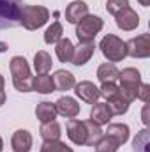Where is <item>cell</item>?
<instances>
[{
    "mask_svg": "<svg viewBox=\"0 0 150 152\" xmlns=\"http://www.w3.org/2000/svg\"><path fill=\"white\" fill-rule=\"evenodd\" d=\"M11 75H12V85L20 92H32V80L34 76L30 73V66L25 57H12L11 58Z\"/></svg>",
    "mask_w": 150,
    "mask_h": 152,
    "instance_id": "cell-1",
    "label": "cell"
},
{
    "mask_svg": "<svg viewBox=\"0 0 150 152\" xmlns=\"http://www.w3.org/2000/svg\"><path fill=\"white\" fill-rule=\"evenodd\" d=\"M118 80H120V85H118L120 96L127 103H133L136 99V94H138L140 85L143 83L140 71L136 67H125V69H122L118 73Z\"/></svg>",
    "mask_w": 150,
    "mask_h": 152,
    "instance_id": "cell-2",
    "label": "cell"
},
{
    "mask_svg": "<svg viewBox=\"0 0 150 152\" xmlns=\"http://www.w3.org/2000/svg\"><path fill=\"white\" fill-rule=\"evenodd\" d=\"M23 5L21 0H0V30L21 25Z\"/></svg>",
    "mask_w": 150,
    "mask_h": 152,
    "instance_id": "cell-3",
    "label": "cell"
},
{
    "mask_svg": "<svg viewBox=\"0 0 150 152\" xmlns=\"http://www.w3.org/2000/svg\"><path fill=\"white\" fill-rule=\"evenodd\" d=\"M99 48L103 51V55L108 58V62H122L125 57H127V50H125V41L115 36V34H108L101 39L99 42Z\"/></svg>",
    "mask_w": 150,
    "mask_h": 152,
    "instance_id": "cell-4",
    "label": "cell"
},
{
    "mask_svg": "<svg viewBox=\"0 0 150 152\" xmlns=\"http://www.w3.org/2000/svg\"><path fill=\"white\" fill-rule=\"evenodd\" d=\"M50 20V11L44 5H23L21 25L27 30H37Z\"/></svg>",
    "mask_w": 150,
    "mask_h": 152,
    "instance_id": "cell-5",
    "label": "cell"
},
{
    "mask_svg": "<svg viewBox=\"0 0 150 152\" xmlns=\"http://www.w3.org/2000/svg\"><path fill=\"white\" fill-rule=\"evenodd\" d=\"M103 27H104V21L99 16L87 14L83 20L76 23V37L78 41H94L95 36L103 30Z\"/></svg>",
    "mask_w": 150,
    "mask_h": 152,
    "instance_id": "cell-6",
    "label": "cell"
},
{
    "mask_svg": "<svg viewBox=\"0 0 150 152\" xmlns=\"http://www.w3.org/2000/svg\"><path fill=\"white\" fill-rule=\"evenodd\" d=\"M127 55L133 58H147L150 57V34H141L125 42Z\"/></svg>",
    "mask_w": 150,
    "mask_h": 152,
    "instance_id": "cell-7",
    "label": "cell"
},
{
    "mask_svg": "<svg viewBox=\"0 0 150 152\" xmlns=\"http://www.w3.org/2000/svg\"><path fill=\"white\" fill-rule=\"evenodd\" d=\"M115 21H117V27H118V28H122V30H125V32H131V30H134V28L140 25V16H138V12L129 5V7H125V9H122L120 12L115 14Z\"/></svg>",
    "mask_w": 150,
    "mask_h": 152,
    "instance_id": "cell-8",
    "label": "cell"
},
{
    "mask_svg": "<svg viewBox=\"0 0 150 152\" xmlns=\"http://www.w3.org/2000/svg\"><path fill=\"white\" fill-rule=\"evenodd\" d=\"M67 138L76 143V145H87V127H85V120H78V118H69L67 126Z\"/></svg>",
    "mask_w": 150,
    "mask_h": 152,
    "instance_id": "cell-9",
    "label": "cell"
},
{
    "mask_svg": "<svg viewBox=\"0 0 150 152\" xmlns=\"http://www.w3.org/2000/svg\"><path fill=\"white\" fill-rule=\"evenodd\" d=\"M94 51H95V42L94 41H79L78 46H74V55H73L71 64H74L78 67L85 66L92 58Z\"/></svg>",
    "mask_w": 150,
    "mask_h": 152,
    "instance_id": "cell-10",
    "label": "cell"
},
{
    "mask_svg": "<svg viewBox=\"0 0 150 152\" xmlns=\"http://www.w3.org/2000/svg\"><path fill=\"white\" fill-rule=\"evenodd\" d=\"M74 94L85 103L88 104H94L99 101L101 94H99V88L92 83V81H79L74 85Z\"/></svg>",
    "mask_w": 150,
    "mask_h": 152,
    "instance_id": "cell-11",
    "label": "cell"
},
{
    "mask_svg": "<svg viewBox=\"0 0 150 152\" xmlns=\"http://www.w3.org/2000/svg\"><path fill=\"white\" fill-rule=\"evenodd\" d=\"M55 108H57V113L66 117V118H74V117H78L79 115V110H81L79 103L76 101L74 97H69V96L60 97L55 103Z\"/></svg>",
    "mask_w": 150,
    "mask_h": 152,
    "instance_id": "cell-12",
    "label": "cell"
},
{
    "mask_svg": "<svg viewBox=\"0 0 150 152\" xmlns=\"http://www.w3.org/2000/svg\"><path fill=\"white\" fill-rule=\"evenodd\" d=\"M32 143H34V138L27 129H18L11 138V145L14 152H30Z\"/></svg>",
    "mask_w": 150,
    "mask_h": 152,
    "instance_id": "cell-13",
    "label": "cell"
},
{
    "mask_svg": "<svg viewBox=\"0 0 150 152\" xmlns=\"http://www.w3.org/2000/svg\"><path fill=\"white\" fill-rule=\"evenodd\" d=\"M87 14H88V5L83 0H74L66 7V20L73 25H76L79 20H83Z\"/></svg>",
    "mask_w": 150,
    "mask_h": 152,
    "instance_id": "cell-14",
    "label": "cell"
},
{
    "mask_svg": "<svg viewBox=\"0 0 150 152\" xmlns=\"http://www.w3.org/2000/svg\"><path fill=\"white\" fill-rule=\"evenodd\" d=\"M51 78H53L55 90H60V92L71 90V88H74V85H76L74 75H73V73H69V71H64V69L57 71V73L51 76Z\"/></svg>",
    "mask_w": 150,
    "mask_h": 152,
    "instance_id": "cell-15",
    "label": "cell"
},
{
    "mask_svg": "<svg viewBox=\"0 0 150 152\" xmlns=\"http://www.w3.org/2000/svg\"><path fill=\"white\" fill-rule=\"evenodd\" d=\"M111 112L108 108L106 103H94L92 110H90V120L99 124V126H108L111 120Z\"/></svg>",
    "mask_w": 150,
    "mask_h": 152,
    "instance_id": "cell-16",
    "label": "cell"
},
{
    "mask_svg": "<svg viewBox=\"0 0 150 152\" xmlns=\"http://www.w3.org/2000/svg\"><path fill=\"white\" fill-rule=\"evenodd\" d=\"M55 53L58 57L60 62H71L73 60V55H74V44L73 41L67 37H62L57 44H55Z\"/></svg>",
    "mask_w": 150,
    "mask_h": 152,
    "instance_id": "cell-17",
    "label": "cell"
},
{
    "mask_svg": "<svg viewBox=\"0 0 150 152\" xmlns=\"http://www.w3.org/2000/svg\"><path fill=\"white\" fill-rule=\"evenodd\" d=\"M41 138L44 142H53V140H60L62 134V127L57 120H50V122H42L41 124Z\"/></svg>",
    "mask_w": 150,
    "mask_h": 152,
    "instance_id": "cell-18",
    "label": "cell"
},
{
    "mask_svg": "<svg viewBox=\"0 0 150 152\" xmlns=\"http://www.w3.org/2000/svg\"><path fill=\"white\" fill-rule=\"evenodd\" d=\"M57 108H55V103H50V101H41L36 106V117L39 118V122H50V120H55L57 118Z\"/></svg>",
    "mask_w": 150,
    "mask_h": 152,
    "instance_id": "cell-19",
    "label": "cell"
},
{
    "mask_svg": "<svg viewBox=\"0 0 150 152\" xmlns=\"http://www.w3.org/2000/svg\"><path fill=\"white\" fill-rule=\"evenodd\" d=\"M32 90H36L39 94H51V92H55L53 78L48 73L34 76V80H32Z\"/></svg>",
    "mask_w": 150,
    "mask_h": 152,
    "instance_id": "cell-20",
    "label": "cell"
},
{
    "mask_svg": "<svg viewBox=\"0 0 150 152\" xmlns=\"http://www.w3.org/2000/svg\"><path fill=\"white\" fill-rule=\"evenodd\" d=\"M104 134H110L111 138H115L120 145H124L129 140V126L122 124V122H115V124H108V129Z\"/></svg>",
    "mask_w": 150,
    "mask_h": 152,
    "instance_id": "cell-21",
    "label": "cell"
},
{
    "mask_svg": "<svg viewBox=\"0 0 150 152\" xmlns=\"http://www.w3.org/2000/svg\"><path fill=\"white\" fill-rule=\"evenodd\" d=\"M51 66H53V58H51V55L48 51L41 50V51L36 53V57H34V69H36L37 75L48 73L51 69Z\"/></svg>",
    "mask_w": 150,
    "mask_h": 152,
    "instance_id": "cell-22",
    "label": "cell"
},
{
    "mask_svg": "<svg viewBox=\"0 0 150 152\" xmlns=\"http://www.w3.org/2000/svg\"><path fill=\"white\" fill-rule=\"evenodd\" d=\"M118 69L117 66L111 62H106V64H101L99 69H97V78L101 83H108V81H117L118 80Z\"/></svg>",
    "mask_w": 150,
    "mask_h": 152,
    "instance_id": "cell-23",
    "label": "cell"
},
{
    "mask_svg": "<svg viewBox=\"0 0 150 152\" xmlns=\"http://www.w3.org/2000/svg\"><path fill=\"white\" fill-rule=\"evenodd\" d=\"M106 104H108L111 115H124V113H127L131 103H127L120 94H117V96H113V97H110V99L106 101Z\"/></svg>",
    "mask_w": 150,
    "mask_h": 152,
    "instance_id": "cell-24",
    "label": "cell"
},
{
    "mask_svg": "<svg viewBox=\"0 0 150 152\" xmlns=\"http://www.w3.org/2000/svg\"><path fill=\"white\" fill-rule=\"evenodd\" d=\"M62 34H64L62 23H60V21H53V23L46 28V32H44V42H46V44H57L60 39L64 37Z\"/></svg>",
    "mask_w": 150,
    "mask_h": 152,
    "instance_id": "cell-25",
    "label": "cell"
},
{
    "mask_svg": "<svg viewBox=\"0 0 150 152\" xmlns=\"http://www.w3.org/2000/svg\"><path fill=\"white\" fill-rule=\"evenodd\" d=\"M94 147H95V152H117L120 143L115 138H111L110 134H103Z\"/></svg>",
    "mask_w": 150,
    "mask_h": 152,
    "instance_id": "cell-26",
    "label": "cell"
},
{
    "mask_svg": "<svg viewBox=\"0 0 150 152\" xmlns=\"http://www.w3.org/2000/svg\"><path fill=\"white\" fill-rule=\"evenodd\" d=\"M85 127H87V145L92 147V145L97 143V140H99L104 133H103L101 126L95 124V122H92V120H85Z\"/></svg>",
    "mask_w": 150,
    "mask_h": 152,
    "instance_id": "cell-27",
    "label": "cell"
},
{
    "mask_svg": "<svg viewBox=\"0 0 150 152\" xmlns=\"http://www.w3.org/2000/svg\"><path fill=\"white\" fill-rule=\"evenodd\" d=\"M39 152H74L69 145H66L64 142L60 140H53V142H44L41 145V151Z\"/></svg>",
    "mask_w": 150,
    "mask_h": 152,
    "instance_id": "cell-28",
    "label": "cell"
},
{
    "mask_svg": "<svg viewBox=\"0 0 150 152\" xmlns=\"http://www.w3.org/2000/svg\"><path fill=\"white\" fill-rule=\"evenodd\" d=\"M133 147H134V152H149V131L147 129H141L136 134Z\"/></svg>",
    "mask_w": 150,
    "mask_h": 152,
    "instance_id": "cell-29",
    "label": "cell"
},
{
    "mask_svg": "<svg viewBox=\"0 0 150 152\" xmlns=\"http://www.w3.org/2000/svg\"><path fill=\"white\" fill-rule=\"evenodd\" d=\"M99 94H101V96L108 101L110 97L117 96V94H120V90H118V85H117L115 81H108V83H103V85H101Z\"/></svg>",
    "mask_w": 150,
    "mask_h": 152,
    "instance_id": "cell-30",
    "label": "cell"
},
{
    "mask_svg": "<svg viewBox=\"0 0 150 152\" xmlns=\"http://www.w3.org/2000/svg\"><path fill=\"white\" fill-rule=\"evenodd\" d=\"M125 7H129V0H108L106 2V11L113 16L117 12H120L122 9H125Z\"/></svg>",
    "mask_w": 150,
    "mask_h": 152,
    "instance_id": "cell-31",
    "label": "cell"
},
{
    "mask_svg": "<svg viewBox=\"0 0 150 152\" xmlns=\"http://www.w3.org/2000/svg\"><path fill=\"white\" fill-rule=\"evenodd\" d=\"M149 92H150V85H149V83H141V85H140V88H138L136 99H140V101L147 103V101H149Z\"/></svg>",
    "mask_w": 150,
    "mask_h": 152,
    "instance_id": "cell-32",
    "label": "cell"
},
{
    "mask_svg": "<svg viewBox=\"0 0 150 152\" xmlns=\"http://www.w3.org/2000/svg\"><path fill=\"white\" fill-rule=\"evenodd\" d=\"M141 120H143V124H145V126L149 124V106H147V104L143 106V112H141Z\"/></svg>",
    "mask_w": 150,
    "mask_h": 152,
    "instance_id": "cell-33",
    "label": "cell"
},
{
    "mask_svg": "<svg viewBox=\"0 0 150 152\" xmlns=\"http://www.w3.org/2000/svg\"><path fill=\"white\" fill-rule=\"evenodd\" d=\"M5 99H7V96H5V92H4V88H0V106L5 103Z\"/></svg>",
    "mask_w": 150,
    "mask_h": 152,
    "instance_id": "cell-34",
    "label": "cell"
},
{
    "mask_svg": "<svg viewBox=\"0 0 150 152\" xmlns=\"http://www.w3.org/2000/svg\"><path fill=\"white\" fill-rule=\"evenodd\" d=\"M138 2H140L143 7H149V5H150V0H138Z\"/></svg>",
    "mask_w": 150,
    "mask_h": 152,
    "instance_id": "cell-35",
    "label": "cell"
},
{
    "mask_svg": "<svg viewBox=\"0 0 150 152\" xmlns=\"http://www.w3.org/2000/svg\"><path fill=\"white\" fill-rule=\"evenodd\" d=\"M4 83H5V81H4V76L0 75V88H4Z\"/></svg>",
    "mask_w": 150,
    "mask_h": 152,
    "instance_id": "cell-36",
    "label": "cell"
},
{
    "mask_svg": "<svg viewBox=\"0 0 150 152\" xmlns=\"http://www.w3.org/2000/svg\"><path fill=\"white\" fill-rule=\"evenodd\" d=\"M4 151V140H2V136H0V152Z\"/></svg>",
    "mask_w": 150,
    "mask_h": 152,
    "instance_id": "cell-37",
    "label": "cell"
}]
</instances>
